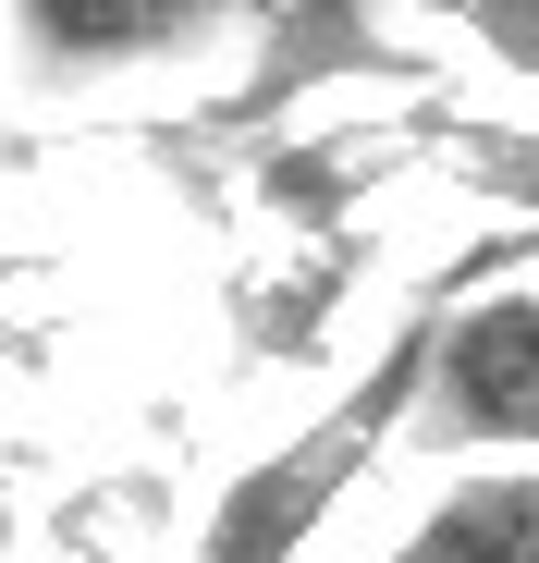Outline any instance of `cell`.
<instances>
[{"label":"cell","instance_id":"1","mask_svg":"<svg viewBox=\"0 0 539 563\" xmlns=\"http://www.w3.org/2000/svg\"><path fill=\"white\" fill-rule=\"evenodd\" d=\"M441 319L454 307H417L381 355H369V380H343L295 441H270L245 478L209 503V539H197V563H295L331 515H343V490L369 478V465L405 441V417L429 405V367H441Z\"/></svg>","mask_w":539,"mask_h":563},{"label":"cell","instance_id":"2","mask_svg":"<svg viewBox=\"0 0 539 563\" xmlns=\"http://www.w3.org/2000/svg\"><path fill=\"white\" fill-rule=\"evenodd\" d=\"M429 429L454 441H539V295H479L441 319V367H429Z\"/></svg>","mask_w":539,"mask_h":563},{"label":"cell","instance_id":"3","mask_svg":"<svg viewBox=\"0 0 539 563\" xmlns=\"http://www.w3.org/2000/svg\"><path fill=\"white\" fill-rule=\"evenodd\" d=\"M381 563H539V465H479V478H454Z\"/></svg>","mask_w":539,"mask_h":563},{"label":"cell","instance_id":"4","mask_svg":"<svg viewBox=\"0 0 539 563\" xmlns=\"http://www.w3.org/2000/svg\"><path fill=\"white\" fill-rule=\"evenodd\" d=\"M37 37H197V13H37Z\"/></svg>","mask_w":539,"mask_h":563}]
</instances>
